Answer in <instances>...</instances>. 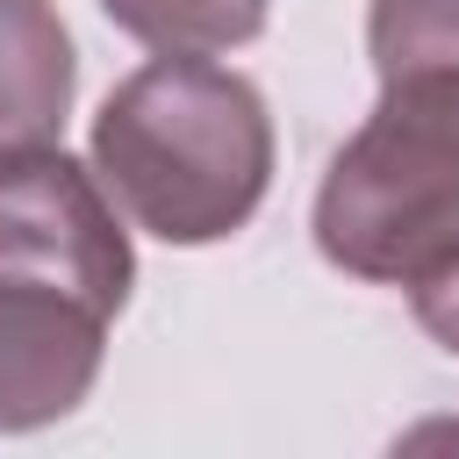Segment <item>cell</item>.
I'll return each instance as SVG.
<instances>
[{
  "instance_id": "cell-1",
  "label": "cell",
  "mask_w": 459,
  "mask_h": 459,
  "mask_svg": "<svg viewBox=\"0 0 459 459\" xmlns=\"http://www.w3.org/2000/svg\"><path fill=\"white\" fill-rule=\"evenodd\" d=\"M93 179L165 244H215L244 230L273 179V122L258 86L215 57L165 50L100 100Z\"/></svg>"
},
{
  "instance_id": "cell-2",
  "label": "cell",
  "mask_w": 459,
  "mask_h": 459,
  "mask_svg": "<svg viewBox=\"0 0 459 459\" xmlns=\"http://www.w3.org/2000/svg\"><path fill=\"white\" fill-rule=\"evenodd\" d=\"M316 244L380 287H423L459 258V72L387 79L323 172Z\"/></svg>"
},
{
  "instance_id": "cell-3",
  "label": "cell",
  "mask_w": 459,
  "mask_h": 459,
  "mask_svg": "<svg viewBox=\"0 0 459 459\" xmlns=\"http://www.w3.org/2000/svg\"><path fill=\"white\" fill-rule=\"evenodd\" d=\"M129 237L115 222L108 186L50 143L0 151V280L57 287L100 316L129 301Z\"/></svg>"
},
{
  "instance_id": "cell-4",
  "label": "cell",
  "mask_w": 459,
  "mask_h": 459,
  "mask_svg": "<svg viewBox=\"0 0 459 459\" xmlns=\"http://www.w3.org/2000/svg\"><path fill=\"white\" fill-rule=\"evenodd\" d=\"M108 316L29 280H0V430L57 423L100 373Z\"/></svg>"
},
{
  "instance_id": "cell-5",
  "label": "cell",
  "mask_w": 459,
  "mask_h": 459,
  "mask_svg": "<svg viewBox=\"0 0 459 459\" xmlns=\"http://www.w3.org/2000/svg\"><path fill=\"white\" fill-rule=\"evenodd\" d=\"M72 36L50 0H0V151L50 143L72 108Z\"/></svg>"
},
{
  "instance_id": "cell-6",
  "label": "cell",
  "mask_w": 459,
  "mask_h": 459,
  "mask_svg": "<svg viewBox=\"0 0 459 459\" xmlns=\"http://www.w3.org/2000/svg\"><path fill=\"white\" fill-rule=\"evenodd\" d=\"M115 29H129L151 50H237L265 29V0H100Z\"/></svg>"
},
{
  "instance_id": "cell-7",
  "label": "cell",
  "mask_w": 459,
  "mask_h": 459,
  "mask_svg": "<svg viewBox=\"0 0 459 459\" xmlns=\"http://www.w3.org/2000/svg\"><path fill=\"white\" fill-rule=\"evenodd\" d=\"M366 43L380 86L409 72H459V0H373Z\"/></svg>"
},
{
  "instance_id": "cell-8",
  "label": "cell",
  "mask_w": 459,
  "mask_h": 459,
  "mask_svg": "<svg viewBox=\"0 0 459 459\" xmlns=\"http://www.w3.org/2000/svg\"><path fill=\"white\" fill-rule=\"evenodd\" d=\"M416 294V323L445 344V351H459V258L437 273V280H423V287H409Z\"/></svg>"
}]
</instances>
